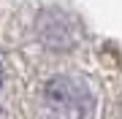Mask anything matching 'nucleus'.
<instances>
[{
	"label": "nucleus",
	"instance_id": "1",
	"mask_svg": "<svg viewBox=\"0 0 122 119\" xmlns=\"http://www.w3.org/2000/svg\"><path fill=\"white\" fill-rule=\"evenodd\" d=\"M41 108L46 119H92L95 95L76 76H52L41 92Z\"/></svg>",
	"mask_w": 122,
	"mask_h": 119
},
{
	"label": "nucleus",
	"instance_id": "2",
	"mask_svg": "<svg viewBox=\"0 0 122 119\" xmlns=\"http://www.w3.org/2000/svg\"><path fill=\"white\" fill-rule=\"evenodd\" d=\"M38 38L41 43L49 46V49H73L79 43V24L71 14L60 11V8H49V11H41L38 16Z\"/></svg>",
	"mask_w": 122,
	"mask_h": 119
},
{
	"label": "nucleus",
	"instance_id": "3",
	"mask_svg": "<svg viewBox=\"0 0 122 119\" xmlns=\"http://www.w3.org/2000/svg\"><path fill=\"white\" fill-rule=\"evenodd\" d=\"M3 79H5V73H3V62H0V89H3Z\"/></svg>",
	"mask_w": 122,
	"mask_h": 119
}]
</instances>
